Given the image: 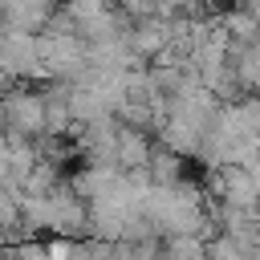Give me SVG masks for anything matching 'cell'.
<instances>
[{
  "label": "cell",
  "instance_id": "obj_6",
  "mask_svg": "<svg viewBox=\"0 0 260 260\" xmlns=\"http://www.w3.org/2000/svg\"><path fill=\"white\" fill-rule=\"evenodd\" d=\"M183 175H187V171H183V154L158 142L154 154H150V179H154V183H175V179H183Z\"/></svg>",
  "mask_w": 260,
  "mask_h": 260
},
{
  "label": "cell",
  "instance_id": "obj_2",
  "mask_svg": "<svg viewBox=\"0 0 260 260\" xmlns=\"http://www.w3.org/2000/svg\"><path fill=\"white\" fill-rule=\"evenodd\" d=\"M203 126L199 122H191V118H183V114H171L158 130H154V138L162 142V146H171V150H179L183 158H199V150H203Z\"/></svg>",
  "mask_w": 260,
  "mask_h": 260
},
{
  "label": "cell",
  "instance_id": "obj_3",
  "mask_svg": "<svg viewBox=\"0 0 260 260\" xmlns=\"http://www.w3.org/2000/svg\"><path fill=\"white\" fill-rule=\"evenodd\" d=\"M154 146H158V138H154L150 130H142V126H126V122H122V130H118V167H126V171H142V167H150Z\"/></svg>",
  "mask_w": 260,
  "mask_h": 260
},
{
  "label": "cell",
  "instance_id": "obj_4",
  "mask_svg": "<svg viewBox=\"0 0 260 260\" xmlns=\"http://www.w3.org/2000/svg\"><path fill=\"white\" fill-rule=\"evenodd\" d=\"M61 0H16L4 8V28H20V32H45L53 12Z\"/></svg>",
  "mask_w": 260,
  "mask_h": 260
},
{
  "label": "cell",
  "instance_id": "obj_5",
  "mask_svg": "<svg viewBox=\"0 0 260 260\" xmlns=\"http://www.w3.org/2000/svg\"><path fill=\"white\" fill-rule=\"evenodd\" d=\"M232 69L244 93H260V41H232Z\"/></svg>",
  "mask_w": 260,
  "mask_h": 260
},
{
  "label": "cell",
  "instance_id": "obj_1",
  "mask_svg": "<svg viewBox=\"0 0 260 260\" xmlns=\"http://www.w3.org/2000/svg\"><path fill=\"white\" fill-rule=\"evenodd\" d=\"M4 126H16L24 134H45L49 130V106H45V89L32 81H12L4 85Z\"/></svg>",
  "mask_w": 260,
  "mask_h": 260
},
{
  "label": "cell",
  "instance_id": "obj_7",
  "mask_svg": "<svg viewBox=\"0 0 260 260\" xmlns=\"http://www.w3.org/2000/svg\"><path fill=\"white\" fill-rule=\"evenodd\" d=\"M162 252L167 256H207V240L195 232H171V236H162Z\"/></svg>",
  "mask_w": 260,
  "mask_h": 260
}]
</instances>
